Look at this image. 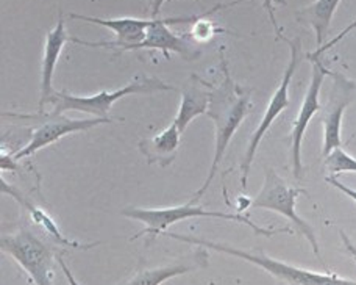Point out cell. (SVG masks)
<instances>
[{"label":"cell","instance_id":"1","mask_svg":"<svg viewBox=\"0 0 356 285\" xmlns=\"http://www.w3.org/2000/svg\"><path fill=\"white\" fill-rule=\"evenodd\" d=\"M224 74L225 80L209 93V107L207 111V115L214 123L216 129L214 157L205 182L191 199L193 202L202 199V196L207 193V190L211 185L214 176L218 174L220 163L224 160L228 144H230L233 135L236 134L239 125L243 124L247 113L250 110V93L234 84L230 74H228L227 66H224Z\"/></svg>","mask_w":356,"mask_h":285},{"label":"cell","instance_id":"2","mask_svg":"<svg viewBox=\"0 0 356 285\" xmlns=\"http://www.w3.org/2000/svg\"><path fill=\"white\" fill-rule=\"evenodd\" d=\"M163 236L178 240V242L203 246V248H208L211 251L224 252V254L243 259V261L257 265V267L264 270L266 273H269L280 285H356V281L346 279V277H341L333 273L323 275V273H314V271L298 268V267H294V265H289L286 262L277 261V259L266 256L264 252H259V251H245V249L234 248V246L225 245V243L211 242V240L193 237V236H180V233H174V232H164Z\"/></svg>","mask_w":356,"mask_h":285},{"label":"cell","instance_id":"3","mask_svg":"<svg viewBox=\"0 0 356 285\" xmlns=\"http://www.w3.org/2000/svg\"><path fill=\"white\" fill-rule=\"evenodd\" d=\"M195 202L189 201L188 204L183 206H175L169 208H141V207H127L124 208L122 213L124 217L141 221L144 223V229L133 236L130 240H136L143 236H149L150 240H154L156 236H163L164 232L168 231L169 226L181 223L184 219L191 218H216V219H227L233 221V223H241L249 226L250 229L257 233V236H264V237H272L280 232H288L291 233V227H283V229H264V227H259L258 224L253 223L245 215L241 213H224L219 210H207L200 206H194Z\"/></svg>","mask_w":356,"mask_h":285},{"label":"cell","instance_id":"4","mask_svg":"<svg viewBox=\"0 0 356 285\" xmlns=\"http://www.w3.org/2000/svg\"><path fill=\"white\" fill-rule=\"evenodd\" d=\"M172 90L174 86L164 84L160 79L139 75V77L133 79L129 85L113 91L104 90L94 94V96H72L67 91H56L52 104H50L54 107V110L44 113V115L61 116L66 111H83L88 113V115H94L95 118H110L108 111L119 99L131 96V94H155Z\"/></svg>","mask_w":356,"mask_h":285},{"label":"cell","instance_id":"5","mask_svg":"<svg viewBox=\"0 0 356 285\" xmlns=\"http://www.w3.org/2000/svg\"><path fill=\"white\" fill-rule=\"evenodd\" d=\"M0 246L29 273L35 285H54L55 261L58 256L40 236L22 227L16 232L3 233Z\"/></svg>","mask_w":356,"mask_h":285},{"label":"cell","instance_id":"6","mask_svg":"<svg viewBox=\"0 0 356 285\" xmlns=\"http://www.w3.org/2000/svg\"><path fill=\"white\" fill-rule=\"evenodd\" d=\"M300 193H305V190L291 187L283 177H280L272 168L266 169L264 183L259 193L250 201L252 208H264V210H270L280 213L282 217L288 218L292 224H294L296 231H298L302 236L308 240L311 248H313L314 254L319 257V243H317L316 233L307 221L298 217L296 210L297 198Z\"/></svg>","mask_w":356,"mask_h":285},{"label":"cell","instance_id":"7","mask_svg":"<svg viewBox=\"0 0 356 285\" xmlns=\"http://www.w3.org/2000/svg\"><path fill=\"white\" fill-rule=\"evenodd\" d=\"M286 40V38H284ZM291 47V60L289 65L286 66L282 84L278 85L277 91L273 93V96L270 98L269 104H267V109L264 111V116L261 118V123L258 124L257 130L253 132V135L249 141V146H247L245 155L241 162V188L243 192L247 190V180H249V174H250V168L252 163L255 160L257 151L259 148V143L267 134V130L272 128V124L275 123V119L282 115V113L289 107V85L291 80L294 77L296 69L298 68V63H300V55H302V44H300V38H296V40H286Z\"/></svg>","mask_w":356,"mask_h":285},{"label":"cell","instance_id":"8","mask_svg":"<svg viewBox=\"0 0 356 285\" xmlns=\"http://www.w3.org/2000/svg\"><path fill=\"white\" fill-rule=\"evenodd\" d=\"M3 116L19 118V119H35L41 121L40 128H36L31 134L30 141L24 146L21 151L13 154L15 160L19 162L25 157L35 155L38 151H41L47 146L56 143L61 138L67 135L79 134V132H88L102 124L113 123L111 118H85V119H69L66 116H47L44 113H36V115H21V113H3Z\"/></svg>","mask_w":356,"mask_h":285},{"label":"cell","instance_id":"9","mask_svg":"<svg viewBox=\"0 0 356 285\" xmlns=\"http://www.w3.org/2000/svg\"><path fill=\"white\" fill-rule=\"evenodd\" d=\"M332 90L328 93L325 105H322V128H323V146L322 155L328 157L334 149L342 148V116L356 94V84L347 79L344 74L332 72Z\"/></svg>","mask_w":356,"mask_h":285},{"label":"cell","instance_id":"10","mask_svg":"<svg viewBox=\"0 0 356 285\" xmlns=\"http://www.w3.org/2000/svg\"><path fill=\"white\" fill-rule=\"evenodd\" d=\"M308 59L313 63V71H311V80L308 90L305 93L303 102L300 110L297 113V118L292 124L291 132V152H292V171H294L296 179H302L303 176V163H302V141L307 132L311 119L314 118L316 113L322 110L321 105V90L327 75L332 74L330 69L323 66V63L317 56H309Z\"/></svg>","mask_w":356,"mask_h":285},{"label":"cell","instance_id":"11","mask_svg":"<svg viewBox=\"0 0 356 285\" xmlns=\"http://www.w3.org/2000/svg\"><path fill=\"white\" fill-rule=\"evenodd\" d=\"M69 41L66 33L65 19L60 16V21L56 22L55 29L50 30L46 36V44H44V55L41 65V98L40 105H38V113H46V107L52 104L56 91L54 90V74L56 63L60 60L63 47Z\"/></svg>","mask_w":356,"mask_h":285},{"label":"cell","instance_id":"12","mask_svg":"<svg viewBox=\"0 0 356 285\" xmlns=\"http://www.w3.org/2000/svg\"><path fill=\"white\" fill-rule=\"evenodd\" d=\"M209 263V256L205 249L195 251L188 259H181L175 263L164 265L154 270L138 271L135 276H131L129 281L122 285H161L172 277L183 276L195 270H205Z\"/></svg>","mask_w":356,"mask_h":285},{"label":"cell","instance_id":"13","mask_svg":"<svg viewBox=\"0 0 356 285\" xmlns=\"http://www.w3.org/2000/svg\"><path fill=\"white\" fill-rule=\"evenodd\" d=\"M2 193L10 194L13 199L17 201L19 204H21L25 210H27L31 221H33V223L40 227L41 231L46 232L47 236L54 240V243H58L61 246H67V248H74V249H91V248H94V246L99 245L97 242L85 245V243H80V242H75V240L67 238L66 236H63L60 227L56 226L52 217H50L46 210H42V208L35 206L33 202L27 198V196H24V193L19 192V190L13 185H8L6 180H3V179H2Z\"/></svg>","mask_w":356,"mask_h":285},{"label":"cell","instance_id":"14","mask_svg":"<svg viewBox=\"0 0 356 285\" xmlns=\"http://www.w3.org/2000/svg\"><path fill=\"white\" fill-rule=\"evenodd\" d=\"M181 135L183 134L178 129V125L172 123L169 128L161 130L160 134L139 141L138 148L149 164H158V167L166 168L175 160Z\"/></svg>","mask_w":356,"mask_h":285},{"label":"cell","instance_id":"15","mask_svg":"<svg viewBox=\"0 0 356 285\" xmlns=\"http://www.w3.org/2000/svg\"><path fill=\"white\" fill-rule=\"evenodd\" d=\"M341 0H316L305 8L297 11V21L305 22L313 27L316 33L317 49L325 44L330 25H332L333 16Z\"/></svg>","mask_w":356,"mask_h":285},{"label":"cell","instance_id":"16","mask_svg":"<svg viewBox=\"0 0 356 285\" xmlns=\"http://www.w3.org/2000/svg\"><path fill=\"white\" fill-rule=\"evenodd\" d=\"M199 84H195L193 86H189L188 90H184L181 93V102L180 107H178L177 116L174 119V123L178 125V129L183 134L186 130L188 125L194 121L197 116L200 115H207L208 107H209V93L203 90Z\"/></svg>","mask_w":356,"mask_h":285},{"label":"cell","instance_id":"17","mask_svg":"<svg viewBox=\"0 0 356 285\" xmlns=\"http://www.w3.org/2000/svg\"><path fill=\"white\" fill-rule=\"evenodd\" d=\"M325 167L333 174L356 173V158L339 148L334 149L328 157H325Z\"/></svg>","mask_w":356,"mask_h":285},{"label":"cell","instance_id":"18","mask_svg":"<svg viewBox=\"0 0 356 285\" xmlns=\"http://www.w3.org/2000/svg\"><path fill=\"white\" fill-rule=\"evenodd\" d=\"M353 30H356V19H355V21L350 24V25H347V27L344 29V30H342L341 31V33L338 35V36H334L333 38V40L332 41H330V43H325V44H323V46L322 47H319V49H316L314 50V52L313 54H309V56H317V59H321V55L323 54V52H327V50H330V49H332V47H334L336 46V44H338V43H341L342 40H344V38L348 35V33H352V31Z\"/></svg>","mask_w":356,"mask_h":285},{"label":"cell","instance_id":"19","mask_svg":"<svg viewBox=\"0 0 356 285\" xmlns=\"http://www.w3.org/2000/svg\"><path fill=\"white\" fill-rule=\"evenodd\" d=\"M275 5H286V0H263V6H264V10L267 11V15H269V19H270V22L273 25V30H275V33H277L278 38H283V40H284V36L282 35V30H280V25L277 22V19H275V10H273V6H275Z\"/></svg>","mask_w":356,"mask_h":285},{"label":"cell","instance_id":"20","mask_svg":"<svg viewBox=\"0 0 356 285\" xmlns=\"http://www.w3.org/2000/svg\"><path fill=\"white\" fill-rule=\"evenodd\" d=\"M325 180H327V183H330V185L334 187L336 190H339L341 193H344V194H346V196H348V198H350L352 201H355V202H356V190H353V188H350V187L344 185V183L339 182L338 179H336L334 176H330V177H327Z\"/></svg>","mask_w":356,"mask_h":285},{"label":"cell","instance_id":"21","mask_svg":"<svg viewBox=\"0 0 356 285\" xmlns=\"http://www.w3.org/2000/svg\"><path fill=\"white\" fill-rule=\"evenodd\" d=\"M56 262H58V265H60V267H61V271H63V273H65V276H66V279H67L69 285H80V284L77 282V279H75V277H74L72 271L69 270V267H67V265H66V262L63 261L61 257L56 259Z\"/></svg>","mask_w":356,"mask_h":285},{"label":"cell","instance_id":"22","mask_svg":"<svg viewBox=\"0 0 356 285\" xmlns=\"http://www.w3.org/2000/svg\"><path fill=\"white\" fill-rule=\"evenodd\" d=\"M339 236H341V238H342V243H344V246H346V249L348 251V254H350V256L355 259V261H356V246L352 243V240L348 238L342 231H339Z\"/></svg>","mask_w":356,"mask_h":285},{"label":"cell","instance_id":"23","mask_svg":"<svg viewBox=\"0 0 356 285\" xmlns=\"http://www.w3.org/2000/svg\"><path fill=\"white\" fill-rule=\"evenodd\" d=\"M168 0H150V13H152V17H158L160 15V11L163 8V5L166 3Z\"/></svg>","mask_w":356,"mask_h":285}]
</instances>
